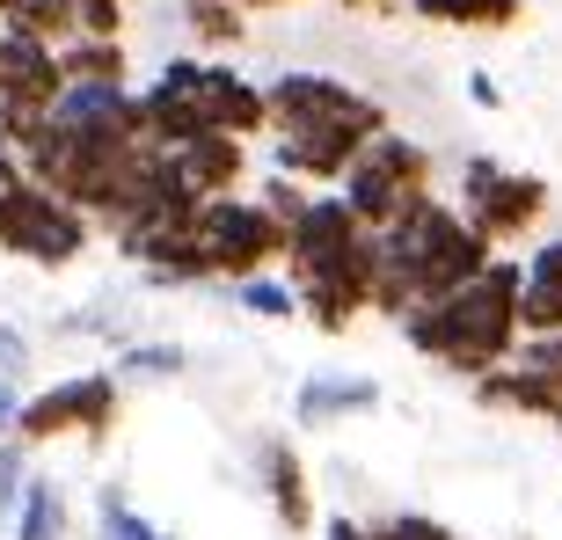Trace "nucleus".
Wrapping results in <instances>:
<instances>
[{
    "mask_svg": "<svg viewBox=\"0 0 562 540\" xmlns=\"http://www.w3.org/2000/svg\"><path fill=\"white\" fill-rule=\"evenodd\" d=\"M285 270L300 285V322H314L322 336H344L358 314H373L380 234L344 205V190H314L285 234Z\"/></svg>",
    "mask_w": 562,
    "mask_h": 540,
    "instance_id": "1",
    "label": "nucleus"
},
{
    "mask_svg": "<svg viewBox=\"0 0 562 540\" xmlns=\"http://www.w3.org/2000/svg\"><path fill=\"white\" fill-rule=\"evenodd\" d=\"M490 256H497V241H490L482 227H468L460 205H446L438 190H424V198H409V205L380 227L373 314L402 322L409 307L446 300V292H460L475 270H490Z\"/></svg>",
    "mask_w": 562,
    "mask_h": 540,
    "instance_id": "2",
    "label": "nucleus"
},
{
    "mask_svg": "<svg viewBox=\"0 0 562 540\" xmlns=\"http://www.w3.org/2000/svg\"><path fill=\"white\" fill-rule=\"evenodd\" d=\"M519 285H526V263L519 256H490V270H475L460 292L446 300H424L395 322L402 344L424 351L431 365L460 380H482L490 365H512L526 344V322H519Z\"/></svg>",
    "mask_w": 562,
    "mask_h": 540,
    "instance_id": "3",
    "label": "nucleus"
},
{
    "mask_svg": "<svg viewBox=\"0 0 562 540\" xmlns=\"http://www.w3.org/2000/svg\"><path fill=\"white\" fill-rule=\"evenodd\" d=\"M88 234H95V220H88L74 198L44 190L37 176H22L15 190H0V249L22 256V263H37V270L81 263Z\"/></svg>",
    "mask_w": 562,
    "mask_h": 540,
    "instance_id": "4",
    "label": "nucleus"
},
{
    "mask_svg": "<svg viewBox=\"0 0 562 540\" xmlns=\"http://www.w3.org/2000/svg\"><path fill=\"white\" fill-rule=\"evenodd\" d=\"M285 234H292L285 220H278L263 198H241V190H227V198H205V205H198V241H205L212 278H220V285L285 263Z\"/></svg>",
    "mask_w": 562,
    "mask_h": 540,
    "instance_id": "5",
    "label": "nucleus"
},
{
    "mask_svg": "<svg viewBox=\"0 0 562 540\" xmlns=\"http://www.w3.org/2000/svg\"><path fill=\"white\" fill-rule=\"evenodd\" d=\"M460 212H468V227H482L504 249L548 220V183L526 168H504L497 154H468L460 161Z\"/></svg>",
    "mask_w": 562,
    "mask_h": 540,
    "instance_id": "6",
    "label": "nucleus"
},
{
    "mask_svg": "<svg viewBox=\"0 0 562 540\" xmlns=\"http://www.w3.org/2000/svg\"><path fill=\"white\" fill-rule=\"evenodd\" d=\"M117 409H125V380L117 373H74V380H59V387H44V395L22 402L15 438H30V446H52V438L103 446V438L117 431Z\"/></svg>",
    "mask_w": 562,
    "mask_h": 540,
    "instance_id": "7",
    "label": "nucleus"
},
{
    "mask_svg": "<svg viewBox=\"0 0 562 540\" xmlns=\"http://www.w3.org/2000/svg\"><path fill=\"white\" fill-rule=\"evenodd\" d=\"M271 132H307V125H373L387 132V110L366 95V88L336 81V74H314V66H285L271 74Z\"/></svg>",
    "mask_w": 562,
    "mask_h": 540,
    "instance_id": "8",
    "label": "nucleus"
},
{
    "mask_svg": "<svg viewBox=\"0 0 562 540\" xmlns=\"http://www.w3.org/2000/svg\"><path fill=\"white\" fill-rule=\"evenodd\" d=\"M190 95H198L205 132H241V139L271 132V88H256L249 74H234V66H220V59H198Z\"/></svg>",
    "mask_w": 562,
    "mask_h": 540,
    "instance_id": "9",
    "label": "nucleus"
},
{
    "mask_svg": "<svg viewBox=\"0 0 562 540\" xmlns=\"http://www.w3.org/2000/svg\"><path fill=\"white\" fill-rule=\"evenodd\" d=\"M278 139V168L300 176V183H344V168L380 139L373 125H307V132H271Z\"/></svg>",
    "mask_w": 562,
    "mask_h": 540,
    "instance_id": "10",
    "label": "nucleus"
},
{
    "mask_svg": "<svg viewBox=\"0 0 562 540\" xmlns=\"http://www.w3.org/2000/svg\"><path fill=\"white\" fill-rule=\"evenodd\" d=\"M66 88V66H59V44L30 37L15 22H0V95L22 110H52Z\"/></svg>",
    "mask_w": 562,
    "mask_h": 540,
    "instance_id": "11",
    "label": "nucleus"
},
{
    "mask_svg": "<svg viewBox=\"0 0 562 540\" xmlns=\"http://www.w3.org/2000/svg\"><path fill=\"white\" fill-rule=\"evenodd\" d=\"M256 482H263V504H271V519L285 526V533L322 526L314 519V490H307V460H300V446H292L285 431H271L256 446Z\"/></svg>",
    "mask_w": 562,
    "mask_h": 540,
    "instance_id": "12",
    "label": "nucleus"
},
{
    "mask_svg": "<svg viewBox=\"0 0 562 540\" xmlns=\"http://www.w3.org/2000/svg\"><path fill=\"white\" fill-rule=\"evenodd\" d=\"M380 380L373 373H307L292 387V431H329L344 416H373Z\"/></svg>",
    "mask_w": 562,
    "mask_h": 540,
    "instance_id": "13",
    "label": "nucleus"
},
{
    "mask_svg": "<svg viewBox=\"0 0 562 540\" xmlns=\"http://www.w3.org/2000/svg\"><path fill=\"white\" fill-rule=\"evenodd\" d=\"M176 168H183V183L198 198H227L249 176V139L241 132H198V139L176 146Z\"/></svg>",
    "mask_w": 562,
    "mask_h": 540,
    "instance_id": "14",
    "label": "nucleus"
},
{
    "mask_svg": "<svg viewBox=\"0 0 562 540\" xmlns=\"http://www.w3.org/2000/svg\"><path fill=\"white\" fill-rule=\"evenodd\" d=\"M519 322H526V336H555L562 329V234L533 241V256H526Z\"/></svg>",
    "mask_w": 562,
    "mask_h": 540,
    "instance_id": "15",
    "label": "nucleus"
},
{
    "mask_svg": "<svg viewBox=\"0 0 562 540\" xmlns=\"http://www.w3.org/2000/svg\"><path fill=\"white\" fill-rule=\"evenodd\" d=\"M336 190H344V205H351V212H358V220H366L373 234L387 227V220H395V212L409 205V198H417V190H402L395 176H387V168L373 161V154H358V161L344 168V183H336Z\"/></svg>",
    "mask_w": 562,
    "mask_h": 540,
    "instance_id": "16",
    "label": "nucleus"
},
{
    "mask_svg": "<svg viewBox=\"0 0 562 540\" xmlns=\"http://www.w3.org/2000/svg\"><path fill=\"white\" fill-rule=\"evenodd\" d=\"M417 22H446V30H512L526 15V0H402Z\"/></svg>",
    "mask_w": 562,
    "mask_h": 540,
    "instance_id": "17",
    "label": "nucleus"
},
{
    "mask_svg": "<svg viewBox=\"0 0 562 540\" xmlns=\"http://www.w3.org/2000/svg\"><path fill=\"white\" fill-rule=\"evenodd\" d=\"M366 154H373V161L387 168V176H395L402 190H417V198H424V190H438V161H431V146H424V139H409V132H395V125H387L373 146H366Z\"/></svg>",
    "mask_w": 562,
    "mask_h": 540,
    "instance_id": "18",
    "label": "nucleus"
},
{
    "mask_svg": "<svg viewBox=\"0 0 562 540\" xmlns=\"http://www.w3.org/2000/svg\"><path fill=\"white\" fill-rule=\"evenodd\" d=\"M176 15L190 22V37L205 52H234L249 37V8H234V0H176Z\"/></svg>",
    "mask_w": 562,
    "mask_h": 540,
    "instance_id": "19",
    "label": "nucleus"
},
{
    "mask_svg": "<svg viewBox=\"0 0 562 540\" xmlns=\"http://www.w3.org/2000/svg\"><path fill=\"white\" fill-rule=\"evenodd\" d=\"M59 66H66V81H132L125 37H74L59 44Z\"/></svg>",
    "mask_w": 562,
    "mask_h": 540,
    "instance_id": "20",
    "label": "nucleus"
},
{
    "mask_svg": "<svg viewBox=\"0 0 562 540\" xmlns=\"http://www.w3.org/2000/svg\"><path fill=\"white\" fill-rule=\"evenodd\" d=\"M59 533H66V497H59V482L30 475V490H22V504H15V540H59Z\"/></svg>",
    "mask_w": 562,
    "mask_h": 540,
    "instance_id": "21",
    "label": "nucleus"
},
{
    "mask_svg": "<svg viewBox=\"0 0 562 540\" xmlns=\"http://www.w3.org/2000/svg\"><path fill=\"white\" fill-rule=\"evenodd\" d=\"M234 307H249L256 322H300V285L256 270V278H234Z\"/></svg>",
    "mask_w": 562,
    "mask_h": 540,
    "instance_id": "22",
    "label": "nucleus"
},
{
    "mask_svg": "<svg viewBox=\"0 0 562 540\" xmlns=\"http://www.w3.org/2000/svg\"><path fill=\"white\" fill-rule=\"evenodd\" d=\"M0 22H15V30H30V37H44V44H74V37H81L74 0H15Z\"/></svg>",
    "mask_w": 562,
    "mask_h": 540,
    "instance_id": "23",
    "label": "nucleus"
},
{
    "mask_svg": "<svg viewBox=\"0 0 562 540\" xmlns=\"http://www.w3.org/2000/svg\"><path fill=\"white\" fill-rule=\"evenodd\" d=\"M95 533H103V540H176V533H161L154 519H139L117 482H103V490H95Z\"/></svg>",
    "mask_w": 562,
    "mask_h": 540,
    "instance_id": "24",
    "label": "nucleus"
},
{
    "mask_svg": "<svg viewBox=\"0 0 562 540\" xmlns=\"http://www.w3.org/2000/svg\"><path fill=\"white\" fill-rule=\"evenodd\" d=\"M190 358L176 351V344H117V365L110 373L125 380V387H139V380H176Z\"/></svg>",
    "mask_w": 562,
    "mask_h": 540,
    "instance_id": "25",
    "label": "nucleus"
},
{
    "mask_svg": "<svg viewBox=\"0 0 562 540\" xmlns=\"http://www.w3.org/2000/svg\"><path fill=\"white\" fill-rule=\"evenodd\" d=\"M59 336H103L110 351H117V344H132V336H125V307H117V300H88V307L59 314Z\"/></svg>",
    "mask_w": 562,
    "mask_h": 540,
    "instance_id": "26",
    "label": "nucleus"
},
{
    "mask_svg": "<svg viewBox=\"0 0 562 540\" xmlns=\"http://www.w3.org/2000/svg\"><path fill=\"white\" fill-rule=\"evenodd\" d=\"M30 490V438H0V526H15V504Z\"/></svg>",
    "mask_w": 562,
    "mask_h": 540,
    "instance_id": "27",
    "label": "nucleus"
},
{
    "mask_svg": "<svg viewBox=\"0 0 562 540\" xmlns=\"http://www.w3.org/2000/svg\"><path fill=\"white\" fill-rule=\"evenodd\" d=\"M373 540H460L446 519H431V511H395V519H380Z\"/></svg>",
    "mask_w": 562,
    "mask_h": 540,
    "instance_id": "28",
    "label": "nucleus"
},
{
    "mask_svg": "<svg viewBox=\"0 0 562 540\" xmlns=\"http://www.w3.org/2000/svg\"><path fill=\"white\" fill-rule=\"evenodd\" d=\"M256 198H263V205H271L278 220H285V227H292V220L307 212V198H314V190L300 183V176H285V168H278V176H263V190H256Z\"/></svg>",
    "mask_w": 562,
    "mask_h": 540,
    "instance_id": "29",
    "label": "nucleus"
},
{
    "mask_svg": "<svg viewBox=\"0 0 562 540\" xmlns=\"http://www.w3.org/2000/svg\"><path fill=\"white\" fill-rule=\"evenodd\" d=\"M74 15H81V37H125V0H74Z\"/></svg>",
    "mask_w": 562,
    "mask_h": 540,
    "instance_id": "30",
    "label": "nucleus"
},
{
    "mask_svg": "<svg viewBox=\"0 0 562 540\" xmlns=\"http://www.w3.org/2000/svg\"><path fill=\"white\" fill-rule=\"evenodd\" d=\"M0 373H30V336L15 329V322H0Z\"/></svg>",
    "mask_w": 562,
    "mask_h": 540,
    "instance_id": "31",
    "label": "nucleus"
},
{
    "mask_svg": "<svg viewBox=\"0 0 562 540\" xmlns=\"http://www.w3.org/2000/svg\"><path fill=\"white\" fill-rule=\"evenodd\" d=\"M22 402H30V395L15 387V373H0V438H8V431L22 424Z\"/></svg>",
    "mask_w": 562,
    "mask_h": 540,
    "instance_id": "32",
    "label": "nucleus"
},
{
    "mask_svg": "<svg viewBox=\"0 0 562 540\" xmlns=\"http://www.w3.org/2000/svg\"><path fill=\"white\" fill-rule=\"evenodd\" d=\"M468 95H475V103H482V110H497V103H504V88H497V81H490V74H468Z\"/></svg>",
    "mask_w": 562,
    "mask_h": 540,
    "instance_id": "33",
    "label": "nucleus"
},
{
    "mask_svg": "<svg viewBox=\"0 0 562 540\" xmlns=\"http://www.w3.org/2000/svg\"><path fill=\"white\" fill-rule=\"evenodd\" d=\"M22 176H30V168H22V154H8V146H0V190H15Z\"/></svg>",
    "mask_w": 562,
    "mask_h": 540,
    "instance_id": "34",
    "label": "nucleus"
},
{
    "mask_svg": "<svg viewBox=\"0 0 562 540\" xmlns=\"http://www.w3.org/2000/svg\"><path fill=\"white\" fill-rule=\"evenodd\" d=\"M329 8H344V15H366V8H380V15H387V8H402V0H329Z\"/></svg>",
    "mask_w": 562,
    "mask_h": 540,
    "instance_id": "35",
    "label": "nucleus"
},
{
    "mask_svg": "<svg viewBox=\"0 0 562 540\" xmlns=\"http://www.w3.org/2000/svg\"><path fill=\"white\" fill-rule=\"evenodd\" d=\"M234 8H249V15H271V8H292V0H234Z\"/></svg>",
    "mask_w": 562,
    "mask_h": 540,
    "instance_id": "36",
    "label": "nucleus"
},
{
    "mask_svg": "<svg viewBox=\"0 0 562 540\" xmlns=\"http://www.w3.org/2000/svg\"><path fill=\"white\" fill-rule=\"evenodd\" d=\"M8 8H15V0H0V15H8Z\"/></svg>",
    "mask_w": 562,
    "mask_h": 540,
    "instance_id": "37",
    "label": "nucleus"
}]
</instances>
